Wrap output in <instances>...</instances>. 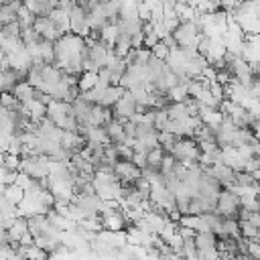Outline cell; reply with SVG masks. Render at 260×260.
<instances>
[{"instance_id":"obj_1","label":"cell","mask_w":260,"mask_h":260,"mask_svg":"<svg viewBox=\"0 0 260 260\" xmlns=\"http://www.w3.org/2000/svg\"><path fill=\"white\" fill-rule=\"evenodd\" d=\"M240 209H242V199L240 195L234 191V189H221L217 201H215V211L221 213L223 217H236L240 215Z\"/></svg>"},{"instance_id":"obj_2","label":"cell","mask_w":260,"mask_h":260,"mask_svg":"<svg viewBox=\"0 0 260 260\" xmlns=\"http://www.w3.org/2000/svg\"><path fill=\"white\" fill-rule=\"evenodd\" d=\"M114 173L116 177L124 183V185H132L140 175H142V169L138 165L132 162V158H118L114 162Z\"/></svg>"},{"instance_id":"obj_3","label":"cell","mask_w":260,"mask_h":260,"mask_svg":"<svg viewBox=\"0 0 260 260\" xmlns=\"http://www.w3.org/2000/svg\"><path fill=\"white\" fill-rule=\"evenodd\" d=\"M112 112H114V118H118L120 122H128V120L138 112V104H136L134 95L126 89V91H124V95L114 104Z\"/></svg>"},{"instance_id":"obj_4","label":"cell","mask_w":260,"mask_h":260,"mask_svg":"<svg viewBox=\"0 0 260 260\" xmlns=\"http://www.w3.org/2000/svg\"><path fill=\"white\" fill-rule=\"evenodd\" d=\"M35 28L39 30V35L43 37V39H47V41H57L63 32L57 28V24L51 20V16H37V20H35Z\"/></svg>"},{"instance_id":"obj_5","label":"cell","mask_w":260,"mask_h":260,"mask_svg":"<svg viewBox=\"0 0 260 260\" xmlns=\"http://www.w3.org/2000/svg\"><path fill=\"white\" fill-rule=\"evenodd\" d=\"M100 219H102V225L106 228V230H114V232H120V230H124V225H126V213H124V209H112V211H106V213H102L100 215Z\"/></svg>"},{"instance_id":"obj_6","label":"cell","mask_w":260,"mask_h":260,"mask_svg":"<svg viewBox=\"0 0 260 260\" xmlns=\"http://www.w3.org/2000/svg\"><path fill=\"white\" fill-rule=\"evenodd\" d=\"M4 197H6L8 201H12L14 205H18V203L24 199V189H22L18 183H10V185H6V189H4Z\"/></svg>"},{"instance_id":"obj_7","label":"cell","mask_w":260,"mask_h":260,"mask_svg":"<svg viewBox=\"0 0 260 260\" xmlns=\"http://www.w3.org/2000/svg\"><path fill=\"white\" fill-rule=\"evenodd\" d=\"M24 47V43H22V39L20 37H2V41H0V49L8 55V53H14V51H18V49H22Z\"/></svg>"},{"instance_id":"obj_8","label":"cell","mask_w":260,"mask_h":260,"mask_svg":"<svg viewBox=\"0 0 260 260\" xmlns=\"http://www.w3.org/2000/svg\"><path fill=\"white\" fill-rule=\"evenodd\" d=\"M2 32H4V37H20L22 26H20L18 18H16V20H10V22H6V24H2Z\"/></svg>"},{"instance_id":"obj_9","label":"cell","mask_w":260,"mask_h":260,"mask_svg":"<svg viewBox=\"0 0 260 260\" xmlns=\"http://www.w3.org/2000/svg\"><path fill=\"white\" fill-rule=\"evenodd\" d=\"M0 104H4L8 110H16L20 106V100L12 93V91H2L0 93Z\"/></svg>"},{"instance_id":"obj_10","label":"cell","mask_w":260,"mask_h":260,"mask_svg":"<svg viewBox=\"0 0 260 260\" xmlns=\"http://www.w3.org/2000/svg\"><path fill=\"white\" fill-rule=\"evenodd\" d=\"M20 158H22L20 154L6 152V154H4V162H2V165H4L8 171H18V169H20Z\"/></svg>"},{"instance_id":"obj_11","label":"cell","mask_w":260,"mask_h":260,"mask_svg":"<svg viewBox=\"0 0 260 260\" xmlns=\"http://www.w3.org/2000/svg\"><path fill=\"white\" fill-rule=\"evenodd\" d=\"M132 162L138 165L140 169H144V167H146V152H142V150H134V154H132Z\"/></svg>"},{"instance_id":"obj_12","label":"cell","mask_w":260,"mask_h":260,"mask_svg":"<svg viewBox=\"0 0 260 260\" xmlns=\"http://www.w3.org/2000/svg\"><path fill=\"white\" fill-rule=\"evenodd\" d=\"M8 114H10V110H8L4 104H0V120H2L4 116H8Z\"/></svg>"},{"instance_id":"obj_13","label":"cell","mask_w":260,"mask_h":260,"mask_svg":"<svg viewBox=\"0 0 260 260\" xmlns=\"http://www.w3.org/2000/svg\"><path fill=\"white\" fill-rule=\"evenodd\" d=\"M8 175V169L4 165H0V183H4V177Z\"/></svg>"},{"instance_id":"obj_14","label":"cell","mask_w":260,"mask_h":260,"mask_svg":"<svg viewBox=\"0 0 260 260\" xmlns=\"http://www.w3.org/2000/svg\"><path fill=\"white\" fill-rule=\"evenodd\" d=\"M2 37H4V32H2V24H0V41H2Z\"/></svg>"}]
</instances>
